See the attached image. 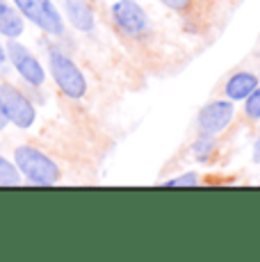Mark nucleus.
<instances>
[{
  "instance_id": "f257e3e1",
  "label": "nucleus",
  "mask_w": 260,
  "mask_h": 262,
  "mask_svg": "<svg viewBox=\"0 0 260 262\" xmlns=\"http://www.w3.org/2000/svg\"><path fill=\"white\" fill-rule=\"evenodd\" d=\"M14 164L21 171V176H26L30 185L51 187L59 180L57 162L34 146H16L14 148Z\"/></svg>"
},
{
  "instance_id": "f03ea898",
  "label": "nucleus",
  "mask_w": 260,
  "mask_h": 262,
  "mask_svg": "<svg viewBox=\"0 0 260 262\" xmlns=\"http://www.w3.org/2000/svg\"><path fill=\"white\" fill-rule=\"evenodd\" d=\"M48 71H51L55 84L67 98L80 100L87 94V80L78 64L69 57L64 50L59 48H48Z\"/></svg>"
},
{
  "instance_id": "7ed1b4c3",
  "label": "nucleus",
  "mask_w": 260,
  "mask_h": 262,
  "mask_svg": "<svg viewBox=\"0 0 260 262\" xmlns=\"http://www.w3.org/2000/svg\"><path fill=\"white\" fill-rule=\"evenodd\" d=\"M14 7L23 14V18L34 23L41 32L51 37H64L67 25L59 14V9L53 5V0H14Z\"/></svg>"
},
{
  "instance_id": "20e7f679",
  "label": "nucleus",
  "mask_w": 260,
  "mask_h": 262,
  "mask_svg": "<svg viewBox=\"0 0 260 262\" xmlns=\"http://www.w3.org/2000/svg\"><path fill=\"white\" fill-rule=\"evenodd\" d=\"M0 100H3V110L12 125H16V128H21V130H28L34 125L37 110H34L32 100H30L16 84L0 82Z\"/></svg>"
},
{
  "instance_id": "39448f33",
  "label": "nucleus",
  "mask_w": 260,
  "mask_h": 262,
  "mask_svg": "<svg viewBox=\"0 0 260 262\" xmlns=\"http://www.w3.org/2000/svg\"><path fill=\"white\" fill-rule=\"evenodd\" d=\"M5 50H7V62L12 64V69L18 73V78H21L23 82L30 84V87H44V82H46V71H44L41 62H39L21 41L7 39Z\"/></svg>"
},
{
  "instance_id": "423d86ee",
  "label": "nucleus",
  "mask_w": 260,
  "mask_h": 262,
  "mask_svg": "<svg viewBox=\"0 0 260 262\" xmlns=\"http://www.w3.org/2000/svg\"><path fill=\"white\" fill-rule=\"evenodd\" d=\"M112 18H114V25L130 39H142L151 30L148 14L135 0H117L112 5Z\"/></svg>"
},
{
  "instance_id": "0eeeda50",
  "label": "nucleus",
  "mask_w": 260,
  "mask_h": 262,
  "mask_svg": "<svg viewBox=\"0 0 260 262\" xmlns=\"http://www.w3.org/2000/svg\"><path fill=\"white\" fill-rule=\"evenodd\" d=\"M233 117H235L233 100H228V98L212 100V103H208L201 107V112H199V117H197V125L201 133L217 135L231 125Z\"/></svg>"
},
{
  "instance_id": "6e6552de",
  "label": "nucleus",
  "mask_w": 260,
  "mask_h": 262,
  "mask_svg": "<svg viewBox=\"0 0 260 262\" xmlns=\"http://www.w3.org/2000/svg\"><path fill=\"white\" fill-rule=\"evenodd\" d=\"M62 7L67 12V18L78 32H92L96 25L94 9L87 0H62Z\"/></svg>"
},
{
  "instance_id": "1a4fd4ad",
  "label": "nucleus",
  "mask_w": 260,
  "mask_h": 262,
  "mask_svg": "<svg viewBox=\"0 0 260 262\" xmlns=\"http://www.w3.org/2000/svg\"><path fill=\"white\" fill-rule=\"evenodd\" d=\"M26 30V18L14 5L0 0V34L7 39H18Z\"/></svg>"
},
{
  "instance_id": "9d476101",
  "label": "nucleus",
  "mask_w": 260,
  "mask_h": 262,
  "mask_svg": "<svg viewBox=\"0 0 260 262\" xmlns=\"http://www.w3.org/2000/svg\"><path fill=\"white\" fill-rule=\"evenodd\" d=\"M258 87V78L249 71H240L233 73L231 78L226 80V87H224V94H226L228 100H244L253 89Z\"/></svg>"
},
{
  "instance_id": "9b49d317",
  "label": "nucleus",
  "mask_w": 260,
  "mask_h": 262,
  "mask_svg": "<svg viewBox=\"0 0 260 262\" xmlns=\"http://www.w3.org/2000/svg\"><path fill=\"white\" fill-rule=\"evenodd\" d=\"M214 148H217V142H214V135L210 133H201L192 144V153L199 162H208V158L214 153Z\"/></svg>"
},
{
  "instance_id": "f8f14e48",
  "label": "nucleus",
  "mask_w": 260,
  "mask_h": 262,
  "mask_svg": "<svg viewBox=\"0 0 260 262\" xmlns=\"http://www.w3.org/2000/svg\"><path fill=\"white\" fill-rule=\"evenodd\" d=\"M16 185H21V171L14 162L0 155V187H16Z\"/></svg>"
},
{
  "instance_id": "ddd939ff",
  "label": "nucleus",
  "mask_w": 260,
  "mask_h": 262,
  "mask_svg": "<svg viewBox=\"0 0 260 262\" xmlns=\"http://www.w3.org/2000/svg\"><path fill=\"white\" fill-rule=\"evenodd\" d=\"M244 112L251 121L260 119V87H256L251 94L244 98Z\"/></svg>"
},
{
  "instance_id": "4468645a",
  "label": "nucleus",
  "mask_w": 260,
  "mask_h": 262,
  "mask_svg": "<svg viewBox=\"0 0 260 262\" xmlns=\"http://www.w3.org/2000/svg\"><path fill=\"white\" fill-rule=\"evenodd\" d=\"M194 185H199V176L194 173V171H187V173L178 176V178L167 180L164 187H194Z\"/></svg>"
},
{
  "instance_id": "2eb2a0df",
  "label": "nucleus",
  "mask_w": 260,
  "mask_h": 262,
  "mask_svg": "<svg viewBox=\"0 0 260 262\" xmlns=\"http://www.w3.org/2000/svg\"><path fill=\"white\" fill-rule=\"evenodd\" d=\"M160 3L169 9H176V12H183V9L189 7V0H160Z\"/></svg>"
},
{
  "instance_id": "dca6fc26",
  "label": "nucleus",
  "mask_w": 260,
  "mask_h": 262,
  "mask_svg": "<svg viewBox=\"0 0 260 262\" xmlns=\"http://www.w3.org/2000/svg\"><path fill=\"white\" fill-rule=\"evenodd\" d=\"M7 64H9V62H7V50H5V43L0 41V71H3Z\"/></svg>"
},
{
  "instance_id": "f3484780",
  "label": "nucleus",
  "mask_w": 260,
  "mask_h": 262,
  "mask_svg": "<svg viewBox=\"0 0 260 262\" xmlns=\"http://www.w3.org/2000/svg\"><path fill=\"white\" fill-rule=\"evenodd\" d=\"M253 162H260V137L256 139V144H253Z\"/></svg>"
},
{
  "instance_id": "a211bd4d",
  "label": "nucleus",
  "mask_w": 260,
  "mask_h": 262,
  "mask_svg": "<svg viewBox=\"0 0 260 262\" xmlns=\"http://www.w3.org/2000/svg\"><path fill=\"white\" fill-rule=\"evenodd\" d=\"M9 121H7V114H5V110H3V100H0V130L7 125Z\"/></svg>"
}]
</instances>
